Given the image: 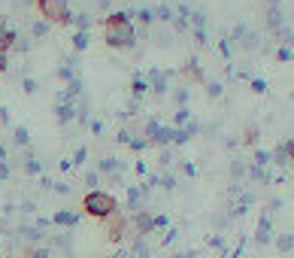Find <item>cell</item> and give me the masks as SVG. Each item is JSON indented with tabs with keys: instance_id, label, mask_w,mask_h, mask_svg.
Instances as JSON below:
<instances>
[{
	"instance_id": "obj_25",
	"label": "cell",
	"mask_w": 294,
	"mask_h": 258,
	"mask_svg": "<svg viewBox=\"0 0 294 258\" xmlns=\"http://www.w3.org/2000/svg\"><path fill=\"white\" fill-rule=\"evenodd\" d=\"M173 100H176L179 106H185V100H188V88H176V91H173Z\"/></svg>"
},
{
	"instance_id": "obj_19",
	"label": "cell",
	"mask_w": 294,
	"mask_h": 258,
	"mask_svg": "<svg viewBox=\"0 0 294 258\" xmlns=\"http://www.w3.org/2000/svg\"><path fill=\"white\" fill-rule=\"evenodd\" d=\"M85 46H88V30H76V33H73V49L82 52Z\"/></svg>"
},
{
	"instance_id": "obj_12",
	"label": "cell",
	"mask_w": 294,
	"mask_h": 258,
	"mask_svg": "<svg viewBox=\"0 0 294 258\" xmlns=\"http://www.w3.org/2000/svg\"><path fill=\"white\" fill-rule=\"evenodd\" d=\"M15 40H18V33H15L12 27H6V30H0V52H12V46H15Z\"/></svg>"
},
{
	"instance_id": "obj_7",
	"label": "cell",
	"mask_w": 294,
	"mask_h": 258,
	"mask_svg": "<svg viewBox=\"0 0 294 258\" xmlns=\"http://www.w3.org/2000/svg\"><path fill=\"white\" fill-rule=\"evenodd\" d=\"M149 88L161 97V94H167V73H161V70H149Z\"/></svg>"
},
{
	"instance_id": "obj_18",
	"label": "cell",
	"mask_w": 294,
	"mask_h": 258,
	"mask_svg": "<svg viewBox=\"0 0 294 258\" xmlns=\"http://www.w3.org/2000/svg\"><path fill=\"white\" fill-rule=\"evenodd\" d=\"M49 27H52V24H49L46 18H39V21H33V24H30V33H33V36H46V33H49Z\"/></svg>"
},
{
	"instance_id": "obj_27",
	"label": "cell",
	"mask_w": 294,
	"mask_h": 258,
	"mask_svg": "<svg viewBox=\"0 0 294 258\" xmlns=\"http://www.w3.org/2000/svg\"><path fill=\"white\" fill-rule=\"evenodd\" d=\"M255 164H258V167L270 164V152H258V155H255Z\"/></svg>"
},
{
	"instance_id": "obj_16",
	"label": "cell",
	"mask_w": 294,
	"mask_h": 258,
	"mask_svg": "<svg viewBox=\"0 0 294 258\" xmlns=\"http://www.w3.org/2000/svg\"><path fill=\"white\" fill-rule=\"evenodd\" d=\"M70 24H76V30H88L91 27V12H76Z\"/></svg>"
},
{
	"instance_id": "obj_34",
	"label": "cell",
	"mask_w": 294,
	"mask_h": 258,
	"mask_svg": "<svg viewBox=\"0 0 294 258\" xmlns=\"http://www.w3.org/2000/svg\"><path fill=\"white\" fill-rule=\"evenodd\" d=\"M0 70H3V73L9 70V55H6V52H0Z\"/></svg>"
},
{
	"instance_id": "obj_3",
	"label": "cell",
	"mask_w": 294,
	"mask_h": 258,
	"mask_svg": "<svg viewBox=\"0 0 294 258\" xmlns=\"http://www.w3.org/2000/svg\"><path fill=\"white\" fill-rule=\"evenodd\" d=\"M36 12H39V18H46L49 24H70V21H73L70 0H36Z\"/></svg>"
},
{
	"instance_id": "obj_17",
	"label": "cell",
	"mask_w": 294,
	"mask_h": 258,
	"mask_svg": "<svg viewBox=\"0 0 294 258\" xmlns=\"http://www.w3.org/2000/svg\"><path fill=\"white\" fill-rule=\"evenodd\" d=\"M188 119H191V109H188V106H179V109H176V119H173V128L188 125Z\"/></svg>"
},
{
	"instance_id": "obj_22",
	"label": "cell",
	"mask_w": 294,
	"mask_h": 258,
	"mask_svg": "<svg viewBox=\"0 0 294 258\" xmlns=\"http://www.w3.org/2000/svg\"><path fill=\"white\" fill-rule=\"evenodd\" d=\"M155 18H161V21H173V9H170V6H158V9H155Z\"/></svg>"
},
{
	"instance_id": "obj_32",
	"label": "cell",
	"mask_w": 294,
	"mask_h": 258,
	"mask_svg": "<svg viewBox=\"0 0 294 258\" xmlns=\"http://www.w3.org/2000/svg\"><path fill=\"white\" fill-rule=\"evenodd\" d=\"M294 246V237H279V249H291Z\"/></svg>"
},
{
	"instance_id": "obj_20",
	"label": "cell",
	"mask_w": 294,
	"mask_h": 258,
	"mask_svg": "<svg viewBox=\"0 0 294 258\" xmlns=\"http://www.w3.org/2000/svg\"><path fill=\"white\" fill-rule=\"evenodd\" d=\"M27 140H30L27 128H15V131H12V143H15V146H27Z\"/></svg>"
},
{
	"instance_id": "obj_4",
	"label": "cell",
	"mask_w": 294,
	"mask_h": 258,
	"mask_svg": "<svg viewBox=\"0 0 294 258\" xmlns=\"http://www.w3.org/2000/svg\"><path fill=\"white\" fill-rule=\"evenodd\" d=\"M100 225H103V231H106V240H109V243H121V240H124V231H128V216H124L121 210H115V213H112V216H106Z\"/></svg>"
},
{
	"instance_id": "obj_21",
	"label": "cell",
	"mask_w": 294,
	"mask_h": 258,
	"mask_svg": "<svg viewBox=\"0 0 294 258\" xmlns=\"http://www.w3.org/2000/svg\"><path fill=\"white\" fill-rule=\"evenodd\" d=\"M134 15H137L143 24H152V21H155V9H140V12H134Z\"/></svg>"
},
{
	"instance_id": "obj_1",
	"label": "cell",
	"mask_w": 294,
	"mask_h": 258,
	"mask_svg": "<svg viewBox=\"0 0 294 258\" xmlns=\"http://www.w3.org/2000/svg\"><path fill=\"white\" fill-rule=\"evenodd\" d=\"M103 43L109 49H134L137 46V27H134L128 9L109 12L103 18Z\"/></svg>"
},
{
	"instance_id": "obj_23",
	"label": "cell",
	"mask_w": 294,
	"mask_h": 258,
	"mask_svg": "<svg viewBox=\"0 0 294 258\" xmlns=\"http://www.w3.org/2000/svg\"><path fill=\"white\" fill-rule=\"evenodd\" d=\"M12 49H15V52H21V55H24V52H30V36H18Z\"/></svg>"
},
{
	"instance_id": "obj_5",
	"label": "cell",
	"mask_w": 294,
	"mask_h": 258,
	"mask_svg": "<svg viewBox=\"0 0 294 258\" xmlns=\"http://www.w3.org/2000/svg\"><path fill=\"white\" fill-rule=\"evenodd\" d=\"M79 222H82V216H79V213H73V210H61V213H55V216H52V225H58V228H64V231L79 228Z\"/></svg>"
},
{
	"instance_id": "obj_8",
	"label": "cell",
	"mask_w": 294,
	"mask_h": 258,
	"mask_svg": "<svg viewBox=\"0 0 294 258\" xmlns=\"http://www.w3.org/2000/svg\"><path fill=\"white\" fill-rule=\"evenodd\" d=\"M267 27L276 30V33L285 27V18H282V9H279V6H270V9H267Z\"/></svg>"
},
{
	"instance_id": "obj_26",
	"label": "cell",
	"mask_w": 294,
	"mask_h": 258,
	"mask_svg": "<svg viewBox=\"0 0 294 258\" xmlns=\"http://www.w3.org/2000/svg\"><path fill=\"white\" fill-rule=\"evenodd\" d=\"M21 85H24V91H27V94H36V79L24 76V82H21Z\"/></svg>"
},
{
	"instance_id": "obj_6",
	"label": "cell",
	"mask_w": 294,
	"mask_h": 258,
	"mask_svg": "<svg viewBox=\"0 0 294 258\" xmlns=\"http://www.w3.org/2000/svg\"><path fill=\"white\" fill-rule=\"evenodd\" d=\"M134 231H137V237H149L155 231V216H149L146 210L134 213Z\"/></svg>"
},
{
	"instance_id": "obj_36",
	"label": "cell",
	"mask_w": 294,
	"mask_h": 258,
	"mask_svg": "<svg viewBox=\"0 0 294 258\" xmlns=\"http://www.w3.org/2000/svg\"><path fill=\"white\" fill-rule=\"evenodd\" d=\"M255 134H258V131H255V128H249V131H246V143H255Z\"/></svg>"
},
{
	"instance_id": "obj_35",
	"label": "cell",
	"mask_w": 294,
	"mask_h": 258,
	"mask_svg": "<svg viewBox=\"0 0 294 258\" xmlns=\"http://www.w3.org/2000/svg\"><path fill=\"white\" fill-rule=\"evenodd\" d=\"M97 12H106L109 15V0H97Z\"/></svg>"
},
{
	"instance_id": "obj_29",
	"label": "cell",
	"mask_w": 294,
	"mask_h": 258,
	"mask_svg": "<svg viewBox=\"0 0 294 258\" xmlns=\"http://www.w3.org/2000/svg\"><path fill=\"white\" fill-rule=\"evenodd\" d=\"M206 88H209V97H219V94H222V85H219V82H209Z\"/></svg>"
},
{
	"instance_id": "obj_9",
	"label": "cell",
	"mask_w": 294,
	"mask_h": 258,
	"mask_svg": "<svg viewBox=\"0 0 294 258\" xmlns=\"http://www.w3.org/2000/svg\"><path fill=\"white\" fill-rule=\"evenodd\" d=\"M128 210H134V213L146 210V195L140 189H128Z\"/></svg>"
},
{
	"instance_id": "obj_10",
	"label": "cell",
	"mask_w": 294,
	"mask_h": 258,
	"mask_svg": "<svg viewBox=\"0 0 294 258\" xmlns=\"http://www.w3.org/2000/svg\"><path fill=\"white\" fill-rule=\"evenodd\" d=\"M21 167H24V173H27V176H39V173H43V164L33 158V152H24V158H21Z\"/></svg>"
},
{
	"instance_id": "obj_14",
	"label": "cell",
	"mask_w": 294,
	"mask_h": 258,
	"mask_svg": "<svg viewBox=\"0 0 294 258\" xmlns=\"http://www.w3.org/2000/svg\"><path fill=\"white\" fill-rule=\"evenodd\" d=\"M58 76H61L64 82L76 79V73H73V58H64V61H61V67H58Z\"/></svg>"
},
{
	"instance_id": "obj_11",
	"label": "cell",
	"mask_w": 294,
	"mask_h": 258,
	"mask_svg": "<svg viewBox=\"0 0 294 258\" xmlns=\"http://www.w3.org/2000/svg\"><path fill=\"white\" fill-rule=\"evenodd\" d=\"M128 252H131V258H149L152 246L146 243V237H137V240H134V246H131Z\"/></svg>"
},
{
	"instance_id": "obj_15",
	"label": "cell",
	"mask_w": 294,
	"mask_h": 258,
	"mask_svg": "<svg viewBox=\"0 0 294 258\" xmlns=\"http://www.w3.org/2000/svg\"><path fill=\"white\" fill-rule=\"evenodd\" d=\"M131 91H134V97H143V94L149 91V79H146V76H134V82H131Z\"/></svg>"
},
{
	"instance_id": "obj_31",
	"label": "cell",
	"mask_w": 294,
	"mask_h": 258,
	"mask_svg": "<svg viewBox=\"0 0 294 258\" xmlns=\"http://www.w3.org/2000/svg\"><path fill=\"white\" fill-rule=\"evenodd\" d=\"M12 173V167H9V161H0V179H6Z\"/></svg>"
},
{
	"instance_id": "obj_24",
	"label": "cell",
	"mask_w": 294,
	"mask_h": 258,
	"mask_svg": "<svg viewBox=\"0 0 294 258\" xmlns=\"http://www.w3.org/2000/svg\"><path fill=\"white\" fill-rule=\"evenodd\" d=\"M158 182L167 189V192H173L176 189V176H170V173H164V176H158Z\"/></svg>"
},
{
	"instance_id": "obj_33",
	"label": "cell",
	"mask_w": 294,
	"mask_h": 258,
	"mask_svg": "<svg viewBox=\"0 0 294 258\" xmlns=\"http://www.w3.org/2000/svg\"><path fill=\"white\" fill-rule=\"evenodd\" d=\"M88 128H91V134H103V122H97V119H94Z\"/></svg>"
},
{
	"instance_id": "obj_28",
	"label": "cell",
	"mask_w": 294,
	"mask_h": 258,
	"mask_svg": "<svg viewBox=\"0 0 294 258\" xmlns=\"http://www.w3.org/2000/svg\"><path fill=\"white\" fill-rule=\"evenodd\" d=\"M85 155H88V149H85V146H79V149H76V155H73V161H76V164H82V161H85Z\"/></svg>"
},
{
	"instance_id": "obj_13",
	"label": "cell",
	"mask_w": 294,
	"mask_h": 258,
	"mask_svg": "<svg viewBox=\"0 0 294 258\" xmlns=\"http://www.w3.org/2000/svg\"><path fill=\"white\" fill-rule=\"evenodd\" d=\"M185 76H188V79H197V82H203V70H200V61H197V58L185 61Z\"/></svg>"
},
{
	"instance_id": "obj_30",
	"label": "cell",
	"mask_w": 294,
	"mask_h": 258,
	"mask_svg": "<svg viewBox=\"0 0 294 258\" xmlns=\"http://www.w3.org/2000/svg\"><path fill=\"white\" fill-rule=\"evenodd\" d=\"M97 182H100V173H97V170H94V173H88V176H85V186H97Z\"/></svg>"
},
{
	"instance_id": "obj_2",
	"label": "cell",
	"mask_w": 294,
	"mask_h": 258,
	"mask_svg": "<svg viewBox=\"0 0 294 258\" xmlns=\"http://www.w3.org/2000/svg\"><path fill=\"white\" fill-rule=\"evenodd\" d=\"M118 210V201L109 195V192H100V189H91L85 198H82V213L85 216H91V219H97V222H103L106 216H112Z\"/></svg>"
}]
</instances>
